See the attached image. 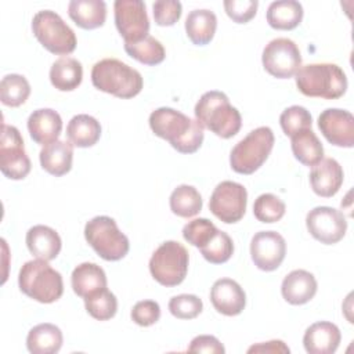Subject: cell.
<instances>
[{"mask_svg":"<svg viewBox=\"0 0 354 354\" xmlns=\"http://www.w3.org/2000/svg\"><path fill=\"white\" fill-rule=\"evenodd\" d=\"M170 209L171 212L184 218H189L196 216L202 210V196L199 191L188 184H181L173 189L170 199Z\"/></svg>","mask_w":354,"mask_h":354,"instance_id":"1f68e13d","label":"cell"},{"mask_svg":"<svg viewBox=\"0 0 354 354\" xmlns=\"http://www.w3.org/2000/svg\"><path fill=\"white\" fill-rule=\"evenodd\" d=\"M84 238L95 253L106 261L123 259L130 249L129 238L108 216H95L84 225Z\"/></svg>","mask_w":354,"mask_h":354,"instance_id":"52a82bcc","label":"cell"},{"mask_svg":"<svg viewBox=\"0 0 354 354\" xmlns=\"http://www.w3.org/2000/svg\"><path fill=\"white\" fill-rule=\"evenodd\" d=\"M274 141V133L270 127L260 126L252 130L231 149V169L239 174L254 173L270 156Z\"/></svg>","mask_w":354,"mask_h":354,"instance_id":"8992f818","label":"cell"},{"mask_svg":"<svg viewBox=\"0 0 354 354\" xmlns=\"http://www.w3.org/2000/svg\"><path fill=\"white\" fill-rule=\"evenodd\" d=\"M84 307L93 318L98 321H108L115 317L118 311V300L116 296L105 288L98 293L86 297Z\"/></svg>","mask_w":354,"mask_h":354,"instance_id":"d590c367","label":"cell"},{"mask_svg":"<svg viewBox=\"0 0 354 354\" xmlns=\"http://www.w3.org/2000/svg\"><path fill=\"white\" fill-rule=\"evenodd\" d=\"M303 19V6L296 0L272 1L267 8V22L278 30L295 29Z\"/></svg>","mask_w":354,"mask_h":354,"instance_id":"f546056e","label":"cell"},{"mask_svg":"<svg viewBox=\"0 0 354 354\" xmlns=\"http://www.w3.org/2000/svg\"><path fill=\"white\" fill-rule=\"evenodd\" d=\"M342 340L339 328L328 321L310 325L303 336V346L308 354H333Z\"/></svg>","mask_w":354,"mask_h":354,"instance_id":"d6986e66","label":"cell"},{"mask_svg":"<svg viewBox=\"0 0 354 354\" xmlns=\"http://www.w3.org/2000/svg\"><path fill=\"white\" fill-rule=\"evenodd\" d=\"M83 79L82 64L72 57H61L50 68V82L59 91L77 88Z\"/></svg>","mask_w":354,"mask_h":354,"instance_id":"83f0119b","label":"cell"},{"mask_svg":"<svg viewBox=\"0 0 354 354\" xmlns=\"http://www.w3.org/2000/svg\"><path fill=\"white\" fill-rule=\"evenodd\" d=\"M18 286L24 295L44 304L57 301L64 293L61 274L41 259L29 260L21 267Z\"/></svg>","mask_w":354,"mask_h":354,"instance_id":"5b68a950","label":"cell"},{"mask_svg":"<svg viewBox=\"0 0 354 354\" xmlns=\"http://www.w3.org/2000/svg\"><path fill=\"white\" fill-rule=\"evenodd\" d=\"M66 136L69 141L79 148H88L97 144L101 137L100 122L86 113L73 116L66 126Z\"/></svg>","mask_w":354,"mask_h":354,"instance_id":"f1b7e54d","label":"cell"},{"mask_svg":"<svg viewBox=\"0 0 354 354\" xmlns=\"http://www.w3.org/2000/svg\"><path fill=\"white\" fill-rule=\"evenodd\" d=\"M153 19L159 26L174 25L183 12L181 3L178 0H159L152 4Z\"/></svg>","mask_w":354,"mask_h":354,"instance_id":"60d3db41","label":"cell"},{"mask_svg":"<svg viewBox=\"0 0 354 354\" xmlns=\"http://www.w3.org/2000/svg\"><path fill=\"white\" fill-rule=\"evenodd\" d=\"M199 250L209 263L223 264L231 259L234 253V242L227 232L217 230L210 241Z\"/></svg>","mask_w":354,"mask_h":354,"instance_id":"e575fe53","label":"cell"},{"mask_svg":"<svg viewBox=\"0 0 354 354\" xmlns=\"http://www.w3.org/2000/svg\"><path fill=\"white\" fill-rule=\"evenodd\" d=\"M149 127L155 136L169 141L181 153L196 152L203 142V127L180 111L162 106L149 115Z\"/></svg>","mask_w":354,"mask_h":354,"instance_id":"6da1fadb","label":"cell"},{"mask_svg":"<svg viewBox=\"0 0 354 354\" xmlns=\"http://www.w3.org/2000/svg\"><path fill=\"white\" fill-rule=\"evenodd\" d=\"M279 124L285 136L292 137L303 130L311 129L313 118L310 112L300 105H292L286 108L279 116Z\"/></svg>","mask_w":354,"mask_h":354,"instance_id":"74e56055","label":"cell"},{"mask_svg":"<svg viewBox=\"0 0 354 354\" xmlns=\"http://www.w3.org/2000/svg\"><path fill=\"white\" fill-rule=\"evenodd\" d=\"M30 94V84L18 73L6 75L0 82V100L4 105L15 108L22 105Z\"/></svg>","mask_w":354,"mask_h":354,"instance_id":"836d02e7","label":"cell"},{"mask_svg":"<svg viewBox=\"0 0 354 354\" xmlns=\"http://www.w3.org/2000/svg\"><path fill=\"white\" fill-rule=\"evenodd\" d=\"M61 130L62 119L59 113L51 108L36 109L28 118V131L30 138L43 147L57 141Z\"/></svg>","mask_w":354,"mask_h":354,"instance_id":"ffe728a7","label":"cell"},{"mask_svg":"<svg viewBox=\"0 0 354 354\" xmlns=\"http://www.w3.org/2000/svg\"><path fill=\"white\" fill-rule=\"evenodd\" d=\"M62 332L54 324H39L26 336V348L32 354H55L62 346Z\"/></svg>","mask_w":354,"mask_h":354,"instance_id":"484cf974","label":"cell"},{"mask_svg":"<svg viewBox=\"0 0 354 354\" xmlns=\"http://www.w3.org/2000/svg\"><path fill=\"white\" fill-rule=\"evenodd\" d=\"M218 228L207 218H194L183 228L184 239L195 248L205 246Z\"/></svg>","mask_w":354,"mask_h":354,"instance_id":"f35d334b","label":"cell"},{"mask_svg":"<svg viewBox=\"0 0 354 354\" xmlns=\"http://www.w3.org/2000/svg\"><path fill=\"white\" fill-rule=\"evenodd\" d=\"M343 169L332 158H325L313 166L310 171V184L313 191L322 198H330L337 194L343 184Z\"/></svg>","mask_w":354,"mask_h":354,"instance_id":"ac0fdd59","label":"cell"},{"mask_svg":"<svg viewBox=\"0 0 354 354\" xmlns=\"http://www.w3.org/2000/svg\"><path fill=\"white\" fill-rule=\"evenodd\" d=\"M210 301L217 313L234 317L243 311L246 306V295L236 281L231 278H220L210 289Z\"/></svg>","mask_w":354,"mask_h":354,"instance_id":"e0dca14e","label":"cell"},{"mask_svg":"<svg viewBox=\"0 0 354 354\" xmlns=\"http://www.w3.org/2000/svg\"><path fill=\"white\" fill-rule=\"evenodd\" d=\"M194 112L202 127L221 138H231L241 130V113L230 104L228 97L223 91L212 90L202 94Z\"/></svg>","mask_w":354,"mask_h":354,"instance_id":"7a4b0ae2","label":"cell"},{"mask_svg":"<svg viewBox=\"0 0 354 354\" xmlns=\"http://www.w3.org/2000/svg\"><path fill=\"white\" fill-rule=\"evenodd\" d=\"M306 227L313 238L324 245H333L343 239L347 231L344 214L330 206H317L306 216Z\"/></svg>","mask_w":354,"mask_h":354,"instance_id":"5bb4252c","label":"cell"},{"mask_svg":"<svg viewBox=\"0 0 354 354\" xmlns=\"http://www.w3.org/2000/svg\"><path fill=\"white\" fill-rule=\"evenodd\" d=\"M189 254L184 245L177 241L163 242L149 259L152 278L163 286L180 285L188 272Z\"/></svg>","mask_w":354,"mask_h":354,"instance_id":"ba28073f","label":"cell"},{"mask_svg":"<svg viewBox=\"0 0 354 354\" xmlns=\"http://www.w3.org/2000/svg\"><path fill=\"white\" fill-rule=\"evenodd\" d=\"M217 28V17L210 10H192L185 19V32L188 39L196 46H205L212 41Z\"/></svg>","mask_w":354,"mask_h":354,"instance_id":"4316f807","label":"cell"},{"mask_svg":"<svg viewBox=\"0 0 354 354\" xmlns=\"http://www.w3.org/2000/svg\"><path fill=\"white\" fill-rule=\"evenodd\" d=\"M203 310V303L196 295H177L169 301V311L178 319H194Z\"/></svg>","mask_w":354,"mask_h":354,"instance_id":"ab89813d","label":"cell"},{"mask_svg":"<svg viewBox=\"0 0 354 354\" xmlns=\"http://www.w3.org/2000/svg\"><path fill=\"white\" fill-rule=\"evenodd\" d=\"M0 170L10 180H22L30 171V159L24 148V138L14 126H1Z\"/></svg>","mask_w":354,"mask_h":354,"instance_id":"7c38bea8","label":"cell"},{"mask_svg":"<svg viewBox=\"0 0 354 354\" xmlns=\"http://www.w3.org/2000/svg\"><path fill=\"white\" fill-rule=\"evenodd\" d=\"M115 25L124 43H134L148 36L149 18L141 0H116L113 4Z\"/></svg>","mask_w":354,"mask_h":354,"instance_id":"4fadbf2b","label":"cell"},{"mask_svg":"<svg viewBox=\"0 0 354 354\" xmlns=\"http://www.w3.org/2000/svg\"><path fill=\"white\" fill-rule=\"evenodd\" d=\"M131 319L140 326H151L160 318V307L153 300L137 301L131 308Z\"/></svg>","mask_w":354,"mask_h":354,"instance_id":"7bdbcfd3","label":"cell"},{"mask_svg":"<svg viewBox=\"0 0 354 354\" xmlns=\"http://www.w3.org/2000/svg\"><path fill=\"white\" fill-rule=\"evenodd\" d=\"M39 158L41 167L47 173L55 177H61L72 169L73 144L71 141L57 140L44 145L40 151Z\"/></svg>","mask_w":354,"mask_h":354,"instance_id":"cb8c5ba5","label":"cell"},{"mask_svg":"<svg viewBox=\"0 0 354 354\" xmlns=\"http://www.w3.org/2000/svg\"><path fill=\"white\" fill-rule=\"evenodd\" d=\"M261 62L271 76L289 79L300 69L301 54L293 40L288 37H277L264 47Z\"/></svg>","mask_w":354,"mask_h":354,"instance_id":"8fae6325","label":"cell"},{"mask_svg":"<svg viewBox=\"0 0 354 354\" xmlns=\"http://www.w3.org/2000/svg\"><path fill=\"white\" fill-rule=\"evenodd\" d=\"M248 205L246 188L235 181H221L216 185L210 195L209 210L223 223L232 224L238 223Z\"/></svg>","mask_w":354,"mask_h":354,"instance_id":"30bf717a","label":"cell"},{"mask_svg":"<svg viewBox=\"0 0 354 354\" xmlns=\"http://www.w3.org/2000/svg\"><path fill=\"white\" fill-rule=\"evenodd\" d=\"M26 246L35 257L50 261L59 254L62 242L55 230L48 225L37 224L28 230Z\"/></svg>","mask_w":354,"mask_h":354,"instance_id":"7402d4cb","label":"cell"},{"mask_svg":"<svg viewBox=\"0 0 354 354\" xmlns=\"http://www.w3.org/2000/svg\"><path fill=\"white\" fill-rule=\"evenodd\" d=\"M71 283L73 292L86 299L106 288V275L98 264L82 263L72 271Z\"/></svg>","mask_w":354,"mask_h":354,"instance_id":"603a6c76","label":"cell"},{"mask_svg":"<svg viewBox=\"0 0 354 354\" xmlns=\"http://www.w3.org/2000/svg\"><path fill=\"white\" fill-rule=\"evenodd\" d=\"M295 79L299 91L307 97L336 100L347 90L346 73L339 65L330 62L300 66Z\"/></svg>","mask_w":354,"mask_h":354,"instance_id":"3957f363","label":"cell"},{"mask_svg":"<svg viewBox=\"0 0 354 354\" xmlns=\"http://www.w3.org/2000/svg\"><path fill=\"white\" fill-rule=\"evenodd\" d=\"M286 206L281 198L274 194H261L253 203V214L261 223H277L285 214Z\"/></svg>","mask_w":354,"mask_h":354,"instance_id":"8d00e7d4","label":"cell"},{"mask_svg":"<svg viewBox=\"0 0 354 354\" xmlns=\"http://www.w3.org/2000/svg\"><path fill=\"white\" fill-rule=\"evenodd\" d=\"M68 14L79 28L95 29L105 24L106 4L102 0H72Z\"/></svg>","mask_w":354,"mask_h":354,"instance_id":"d4e9b609","label":"cell"},{"mask_svg":"<svg viewBox=\"0 0 354 354\" xmlns=\"http://www.w3.org/2000/svg\"><path fill=\"white\" fill-rule=\"evenodd\" d=\"M318 127L322 136L336 147L353 148L354 145V116L351 112L339 108H328L318 116Z\"/></svg>","mask_w":354,"mask_h":354,"instance_id":"2e32d148","label":"cell"},{"mask_svg":"<svg viewBox=\"0 0 354 354\" xmlns=\"http://www.w3.org/2000/svg\"><path fill=\"white\" fill-rule=\"evenodd\" d=\"M290 147L295 158L304 166L313 167L324 159V147L311 129L292 136Z\"/></svg>","mask_w":354,"mask_h":354,"instance_id":"4dcf8cb0","label":"cell"},{"mask_svg":"<svg viewBox=\"0 0 354 354\" xmlns=\"http://www.w3.org/2000/svg\"><path fill=\"white\" fill-rule=\"evenodd\" d=\"M224 10L227 15L236 24L249 22L257 12V0H225Z\"/></svg>","mask_w":354,"mask_h":354,"instance_id":"b9f144b4","label":"cell"},{"mask_svg":"<svg viewBox=\"0 0 354 354\" xmlns=\"http://www.w3.org/2000/svg\"><path fill=\"white\" fill-rule=\"evenodd\" d=\"M289 347L282 342V340H270L266 343H259L253 344L248 348V353H289Z\"/></svg>","mask_w":354,"mask_h":354,"instance_id":"f6af8a7d","label":"cell"},{"mask_svg":"<svg viewBox=\"0 0 354 354\" xmlns=\"http://www.w3.org/2000/svg\"><path fill=\"white\" fill-rule=\"evenodd\" d=\"M32 30L39 43L53 54L65 55L76 48L75 32L51 10H41L35 14Z\"/></svg>","mask_w":354,"mask_h":354,"instance_id":"9c48e42d","label":"cell"},{"mask_svg":"<svg viewBox=\"0 0 354 354\" xmlns=\"http://www.w3.org/2000/svg\"><path fill=\"white\" fill-rule=\"evenodd\" d=\"M93 86L118 98H133L142 88L141 73L116 58H104L91 69Z\"/></svg>","mask_w":354,"mask_h":354,"instance_id":"277c9868","label":"cell"},{"mask_svg":"<svg viewBox=\"0 0 354 354\" xmlns=\"http://www.w3.org/2000/svg\"><path fill=\"white\" fill-rule=\"evenodd\" d=\"M124 51L144 65H158L166 57L162 43L149 35L138 41L124 43Z\"/></svg>","mask_w":354,"mask_h":354,"instance_id":"d6a6232c","label":"cell"},{"mask_svg":"<svg viewBox=\"0 0 354 354\" xmlns=\"http://www.w3.org/2000/svg\"><path fill=\"white\" fill-rule=\"evenodd\" d=\"M286 242L275 231H259L250 241V256L254 266L263 271H274L283 261Z\"/></svg>","mask_w":354,"mask_h":354,"instance_id":"9a60e30c","label":"cell"},{"mask_svg":"<svg viewBox=\"0 0 354 354\" xmlns=\"http://www.w3.org/2000/svg\"><path fill=\"white\" fill-rule=\"evenodd\" d=\"M281 293L289 304H306L317 293V279L306 270H293L283 278Z\"/></svg>","mask_w":354,"mask_h":354,"instance_id":"44dd1931","label":"cell"},{"mask_svg":"<svg viewBox=\"0 0 354 354\" xmlns=\"http://www.w3.org/2000/svg\"><path fill=\"white\" fill-rule=\"evenodd\" d=\"M191 353H212V354H224L225 348L220 340L212 335H199L194 337L188 346Z\"/></svg>","mask_w":354,"mask_h":354,"instance_id":"ee69618b","label":"cell"}]
</instances>
